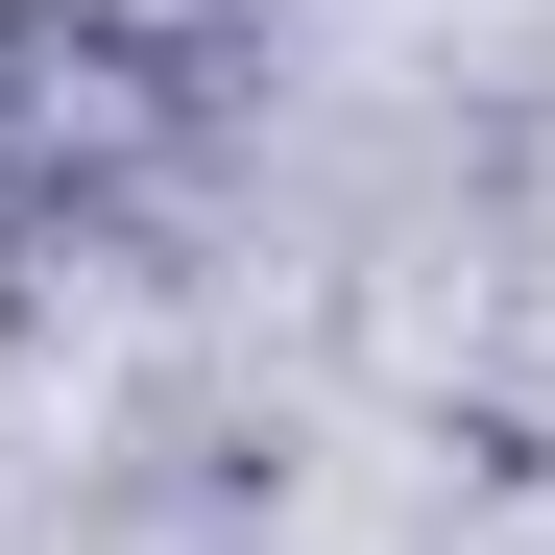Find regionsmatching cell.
I'll return each instance as SVG.
<instances>
[]
</instances>
